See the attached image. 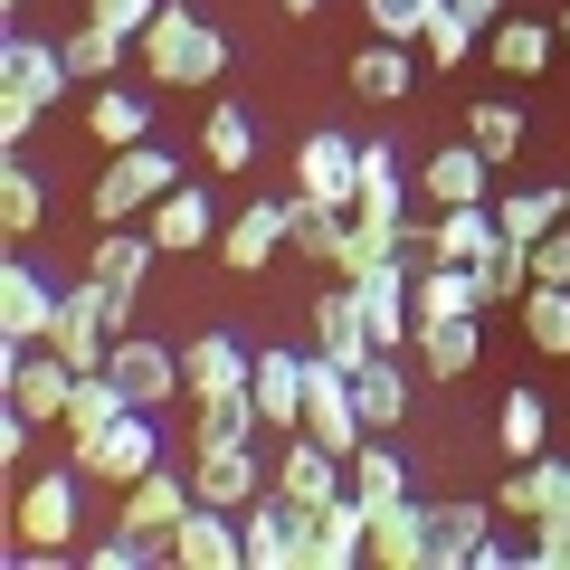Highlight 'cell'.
<instances>
[{
	"label": "cell",
	"mask_w": 570,
	"mask_h": 570,
	"mask_svg": "<svg viewBox=\"0 0 570 570\" xmlns=\"http://www.w3.org/2000/svg\"><path fill=\"white\" fill-rule=\"evenodd\" d=\"M86 513H96V485H86V466L67 456V466H48V475H20L10 485V570H58V561H77V532H86Z\"/></svg>",
	"instance_id": "1"
},
{
	"label": "cell",
	"mask_w": 570,
	"mask_h": 570,
	"mask_svg": "<svg viewBox=\"0 0 570 570\" xmlns=\"http://www.w3.org/2000/svg\"><path fill=\"white\" fill-rule=\"evenodd\" d=\"M134 48H142V77H153V86H181V96H200V86L228 77V39L190 10V0H163L153 29H142Z\"/></svg>",
	"instance_id": "2"
},
{
	"label": "cell",
	"mask_w": 570,
	"mask_h": 570,
	"mask_svg": "<svg viewBox=\"0 0 570 570\" xmlns=\"http://www.w3.org/2000/svg\"><path fill=\"white\" fill-rule=\"evenodd\" d=\"M115 333H134V314L105 295V276H67L58 324H48V352H58L67 371H105L115 362Z\"/></svg>",
	"instance_id": "3"
},
{
	"label": "cell",
	"mask_w": 570,
	"mask_h": 570,
	"mask_svg": "<svg viewBox=\"0 0 570 570\" xmlns=\"http://www.w3.org/2000/svg\"><path fill=\"white\" fill-rule=\"evenodd\" d=\"M67 456L86 466V485H96V494H124L134 475L163 466V409H124V419H105L96 438H77Z\"/></svg>",
	"instance_id": "4"
},
{
	"label": "cell",
	"mask_w": 570,
	"mask_h": 570,
	"mask_svg": "<svg viewBox=\"0 0 570 570\" xmlns=\"http://www.w3.org/2000/svg\"><path fill=\"white\" fill-rule=\"evenodd\" d=\"M171 181H181V163H171V142H124L115 163L96 171V200H86V209H96V228H115V219H142V209L163 200Z\"/></svg>",
	"instance_id": "5"
},
{
	"label": "cell",
	"mask_w": 570,
	"mask_h": 570,
	"mask_svg": "<svg viewBox=\"0 0 570 570\" xmlns=\"http://www.w3.org/2000/svg\"><path fill=\"white\" fill-rule=\"evenodd\" d=\"M67 390H77V371H67L48 343H0V409L58 428L67 419Z\"/></svg>",
	"instance_id": "6"
},
{
	"label": "cell",
	"mask_w": 570,
	"mask_h": 570,
	"mask_svg": "<svg viewBox=\"0 0 570 570\" xmlns=\"http://www.w3.org/2000/svg\"><path fill=\"white\" fill-rule=\"evenodd\" d=\"M285 238H295V190H276V200H238L219 228V266L228 276H266V266L285 257Z\"/></svg>",
	"instance_id": "7"
},
{
	"label": "cell",
	"mask_w": 570,
	"mask_h": 570,
	"mask_svg": "<svg viewBox=\"0 0 570 570\" xmlns=\"http://www.w3.org/2000/svg\"><path fill=\"white\" fill-rule=\"evenodd\" d=\"M67 86H77V67H67V48L58 39H39V29H10L0 39V96L10 105H67Z\"/></svg>",
	"instance_id": "8"
},
{
	"label": "cell",
	"mask_w": 570,
	"mask_h": 570,
	"mask_svg": "<svg viewBox=\"0 0 570 570\" xmlns=\"http://www.w3.org/2000/svg\"><path fill=\"white\" fill-rule=\"evenodd\" d=\"M190 485H200V504L247 513L266 485H276V466L257 456V438H209V448H190Z\"/></svg>",
	"instance_id": "9"
},
{
	"label": "cell",
	"mask_w": 570,
	"mask_h": 570,
	"mask_svg": "<svg viewBox=\"0 0 570 570\" xmlns=\"http://www.w3.org/2000/svg\"><path fill=\"white\" fill-rule=\"evenodd\" d=\"M190 504H200V485H190V475H171V466H153V475H134V485L115 494V523H124V532H142V542L171 561V532H181V513H190Z\"/></svg>",
	"instance_id": "10"
},
{
	"label": "cell",
	"mask_w": 570,
	"mask_h": 570,
	"mask_svg": "<svg viewBox=\"0 0 570 570\" xmlns=\"http://www.w3.org/2000/svg\"><path fill=\"white\" fill-rule=\"evenodd\" d=\"M153 266H163V238H153L142 219H115V228L96 238V257H86V276H105V295L142 324V276H153Z\"/></svg>",
	"instance_id": "11"
},
{
	"label": "cell",
	"mask_w": 570,
	"mask_h": 570,
	"mask_svg": "<svg viewBox=\"0 0 570 570\" xmlns=\"http://www.w3.org/2000/svg\"><path fill=\"white\" fill-rule=\"evenodd\" d=\"M105 371H115V390H124L134 409H171V400H190V390H181V352L153 343L142 324L115 333V362H105Z\"/></svg>",
	"instance_id": "12"
},
{
	"label": "cell",
	"mask_w": 570,
	"mask_h": 570,
	"mask_svg": "<svg viewBox=\"0 0 570 570\" xmlns=\"http://www.w3.org/2000/svg\"><path fill=\"white\" fill-rule=\"evenodd\" d=\"M494 513H504V523H570V456H523V466L504 475V485H494Z\"/></svg>",
	"instance_id": "13"
},
{
	"label": "cell",
	"mask_w": 570,
	"mask_h": 570,
	"mask_svg": "<svg viewBox=\"0 0 570 570\" xmlns=\"http://www.w3.org/2000/svg\"><path fill=\"white\" fill-rule=\"evenodd\" d=\"M247 371H257V352H247L228 324H209L200 343H181V390H190V409H209V400H247Z\"/></svg>",
	"instance_id": "14"
},
{
	"label": "cell",
	"mask_w": 570,
	"mask_h": 570,
	"mask_svg": "<svg viewBox=\"0 0 570 570\" xmlns=\"http://www.w3.org/2000/svg\"><path fill=\"white\" fill-rule=\"evenodd\" d=\"M276 494H285V504H305V513L333 504V494H352V456H333L314 428H295L285 456H276Z\"/></svg>",
	"instance_id": "15"
},
{
	"label": "cell",
	"mask_w": 570,
	"mask_h": 570,
	"mask_svg": "<svg viewBox=\"0 0 570 570\" xmlns=\"http://www.w3.org/2000/svg\"><path fill=\"white\" fill-rule=\"evenodd\" d=\"M371 561L381 570H438V513H428L419 494L371 504Z\"/></svg>",
	"instance_id": "16"
},
{
	"label": "cell",
	"mask_w": 570,
	"mask_h": 570,
	"mask_svg": "<svg viewBox=\"0 0 570 570\" xmlns=\"http://www.w3.org/2000/svg\"><path fill=\"white\" fill-rule=\"evenodd\" d=\"M58 295H67V285H48L29 257H10V266H0V343H48Z\"/></svg>",
	"instance_id": "17"
},
{
	"label": "cell",
	"mask_w": 570,
	"mask_h": 570,
	"mask_svg": "<svg viewBox=\"0 0 570 570\" xmlns=\"http://www.w3.org/2000/svg\"><path fill=\"white\" fill-rule=\"evenodd\" d=\"M314 352H324V362H343V371H362L371 352V314H362V295H352L343 276H324V295H314Z\"/></svg>",
	"instance_id": "18"
},
{
	"label": "cell",
	"mask_w": 570,
	"mask_h": 570,
	"mask_svg": "<svg viewBox=\"0 0 570 570\" xmlns=\"http://www.w3.org/2000/svg\"><path fill=\"white\" fill-rule=\"evenodd\" d=\"M305 371H314V352H257V371H247V400H257V419L276 438L305 428Z\"/></svg>",
	"instance_id": "19"
},
{
	"label": "cell",
	"mask_w": 570,
	"mask_h": 570,
	"mask_svg": "<svg viewBox=\"0 0 570 570\" xmlns=\"http://www.w3.org/2000/svg\"><path fill=\"white\" fill-rule=\"evenodd\" d=\"M295 190H305V200H352V190H362V142H352L343 124L305 134V153H295Z\"/></svg>",
	"instance_id": "20"
},
{
	"label": "cell",
	"mask_w": 570,
	"mask_h": 570,
	"mask_svg": "<svg viewBox=\"0 0 570 570\" xmlns=\"http://www.w3.org/2000/svg\"><path fill=\"white\" fill-rule=\"evenodd\" d=\"M419 200H438V209H466V200H494V163L475 153L466 134H448L438 153H428V171H419Z\"/></svg>",
	"instance_id": "21"
},
{
	"label": "cell",
	"mask_w": 570,
	"mask_h": 570,
	"mask_svg": "<svg viewBox=\"0 0 570 570\" xmlns=\"http://www.w3.org/2000/svg\"><path fill=\"white\" fill-rule=\"evenodd\" d=\"M295 257L314 266V276H343L352 266V200H305V190H295Z\"/></svg>",
	"instance_id": "22"
},
{
	"label": "cell",
	"mask_w": 570,
	"mask_h": 570,
	"mask_svg": "<svg viewBox=\"0 0 570 570\" xmlns=\"http://www.w3.org/2000/svg\"><path fill=\"white\" fill-rule=\"evenodd\" d=\"M409 314H419V324H448V314H485V285H475V266H456V257L409 266Z\"/></svg>",
	"instance_id": "23"
},
{
	"label": "cell",
	"mask_w": 570,
	"mask_h": 570,
	"mask_svg": "<svg viewBox=\"0 0 570 570\" xmlns=\"http://www.w3.org/2000/svg\"><path fill=\"white\" fill-rule=\"evenodd\" d=\"M142 228H153V238H163V257H190V247H209V238H219V209H209V190L171 181L163 200L142 209Z\"/></svg>",
	"instance_id": "24"
},
{
	"label": "cell",
	"mask_w": 570,
	"mask_h": 570,
	"mask_svg": "<svg viewBox=\"0 0 570 570\" xmlns=\"http://www.w3.org/2000/svg\"><path fill=\"white\" fill-rule=\"evenodd\" d=\"M485 58L504 67V77H523V86H532L551 58H561V20H523V10H504V20L485 29Z\"/></svg>",
	"instance_id": "25"
},
{
	"label": "cell",
	"mask_w": 570,
	"mask_h": 570,
	"mask_svg": "<svg viewBox=\"0 0 570 570\" xmlns=\"http://www.w3.org/2000/svg\"><path fill=\"white\" fill-rule=\"evenodd\" d=\"M362 561H371V504L362 494L314 504V570H362Z\"/></svg>",
	"instance_id": "26"
},
{
	"label": "cell",
	"mask_w": 570,
	"mask_h": 570,
	"mask_svg": "<svg viewBox=\"0 0 570 570\" xmlns=\"http://www.w3.org/2000/svg\"><path fill=\"white\" fill-rule=\"evenodd\" d=\"M494 247H504V219H494V200H466V209H438V219H428V257L485 266Z\"/></svg>",
	"instance_id": "27"
},
{
	"label": "cell",
	"mask_w": 570,
	"mask_h": 570,
	"mask_svg": "<svg viewBox=\"0 0 570 570\" xmlns=\"http://www.w3.org/2000/svg\"><path fill=\"white\" fill-rule=\"evenodd\" d=\"M438 570H475V551H485L494 532V494H438Z\"/></svg>",
	"instance_id": "28"
},
{
	"label": "cell",
	"mask_w": 570,
	"mask_h": 570,
	"mask_svg": "<svg viewBox=\"0 0 570 570\" xmlns=\"http://www.w3.org/2000/svg\"><path fill=\"white\" fill-rule=\"evenodd\" d=\"M409 352L428 362V381L456 390L475 362H485V333H475V314H448V324H419V333H409Z\"/></svg>",
	"instance_id": "29"
},
{
	"label": "cell",
	"mask_w": 570,
	"mask_h": 570,
	"mask_svg": "<svg viewBox=\"0 0 570 570\" xmlns=\"http://www.w3.org/2000/svg\"><path fill=\"white\" fill-rule=\"evenodd\" d=\"M409 77H419V67H409V39H371L362 29V48H352V96L362 105H400Z\"/></svg>",
	"instance_id": "30"
},
{
	"label": "cell",
	"mask_w": 570,
	"mask_h": 570,
	"mask_svg": "<svg viewBox=\"0 0 570 570\" xmlns=\"http://www.w3.org/2000/svg\"><path fill=\"white\" fill-rule=\"evenodd\" d=\"M494 448H504L513 466L551 448V400H542V390H523V381H513L504 400H494Z\"/></svg>",
	"instance_id": "31"
},
{
	"label": "cell",
	"mask_w": 570,
	"mask_h": 570,
	"mask_svg": "<svg viewBox=\"0 0 570 570\" xmlns=\"http://www.w3.org/2000/svg\"><path fill=\"white\" fill-rule=\"evenodd\" d=\"M494 219H504V238H551V228L570 219V181H523V190H504L494 200Z\"/></svg>",
	"instance_id": "32"
},
{
	"label": "cell",
	"mask_w": 570,
	"mask_h": 570,
	"mask_svg": "<svg viewBox=\"0 0 570 570\" xmlns=\"http://www.w3.org/2000/svg\"><path fill=\"white\" fill-rule=\"evenodd\" d=\"M200 163H209V171H228V181L257 163V124H247V105H228V96H219V105L200 115Z\"/></svg>",
	"instance_id": "33"
},
{
	"label": "cell",
	"mask_w": 570,
	"mask_h": 570,
	"mask_svg": "<svg viewBox=\"0 0 570 570\" xmlns=\"http://www.w3.org/2000/svg\"><path fill=\"white\" fill-rule=\"evenodd\" d=\"M86 134H96L105 153H124V142H153V105H142L134 86H96V105H86Z\"/></svg>",
	"instance_id": "34"
},
{
	"label": "cell",
	"mask_w": 570,
	"mask_h": 570,
	"mask_svg": "<svg viewBox=\"0 0 570 570\" xmlns=\"http://www.w3.org/2000/svg\"><path fill=\"white\" fill-rule=\"evenodd\" d=\"M352 209H371V219H400V209H409L400 142H362V190H352Z\"/></svg>",
	"instance_id": "35"
},
{
	"label": "cell",
	"mask_w": 570,
	"mask_h": 570,
	"mask_svg": "<svg viewBox=\"0 0 570 570\" xmlns=\"http://www.w3.org/2000/svg\"><path fill=\"white\" fill-rule=\"evenodd\" d=\"M352 400H362L371 438H381V428H400V419H409V371L390 362V352H371V362L352 371Z\"/></svg>",
	"instance_id": "36"
},
{
	"label": "cell",
	"mask_w": 570,
	"mask_h": 570,
	"mask_svg": "<svg viewBox=\"0 0 570 570\" xmlns=\"http://www.w3.org/2000/svg\"><path fill=\"white\" fill-rule=\"evenodd\" d=\"M523 343L542 352V362H570V285H523Z\"/></svg>",
	"instance_id": "37"
},
{
	"label": "cell",
	"mask_w": 570,
	"mask_h": 570,
	"mask_svg": "<svg viewBox=\"0 0 570 570\" xmlns=\"http://www.w3.org/2000/svg\"><path fill=\"white\" fill-rule=\"evenodd\" d=\"M58 48H67V67H77V86H115V67H124V48H134V39L105 29V20H77Z\"/></svg>",
	"instance_id": "38"
},
{
	"label": "cell",
	"mask_w": 570,
	"mask_h": 570,
	"mask_svg": "<svg viewBox=\"0 0 570 570\" xmlns=\"http://www.w3.org/2000/svg\"><path fill=\"white\" fill-rule=\"evenodd\" d=\"M466 142H475V153H485L494 171H504V163H523V105H504V96L466 105Z\"/></svg>",
	"instance_id": "39"
},
{
	"label": "cell",
	"mask_w": 570,
	"mask_h": 570,
	"mask_svg": "<svg viewBox=\"0 0 570 570\" xmlns=\"http://www.w3.org/2000/svg\"><path fill=\"white\" fill-rule=\"evenodd\" d=\"M124 409H134V400H124V390H115V371H77V390H67V448H77V438H96V428L105 419H124Z\"/></svg>",
	"instance_id": "40"
},
{
	"label": "cell",
	"mask_w": 570,
	"mask_h": 570,
	"mask_svg": "<svg viewBox=\"0 0 570 570\" xmlns=\"http://www.w3.org/2000/svg\"><path fill=\"white\" fill-rule=\"evenodd\" d=\"M352 494H362V504H400L409 494V456L390 448V438H362V448H352Z\"/></svg>",
	"instance_id": "41"
},
{
	"label": "cell",
	"mask_w": 570,
	"mask_h": 570,
	"mask_svg": "<svg viewBox=\"0 0 570 570\" xmlns=\"http://www.w3.org/2000/svg\"><path fill=\"white\" fill-rule=\"evenodd\" d=\"M39 219H48V181L10 153V163H0V228H10V238H29Z\"/></svg>",
	"instance_id": "42"
},
{
	"label": "cell",
	"mask_w": 570,
	"mask_h": 570,
	"mask_svg": "<svg viewBox=\"0 0 570 570\" xmlns=\"http://www.w3.org/2000/svg\"><path fill=\"white\" fill-rule=\"evenodd\" d=\"M419 48H428V67H448V77H456V67H466L475 48H485V29H475V20H456L448 0H438V10H428V29H419Z\"/></svg>",
	"instance_id": "43"
},
{
	"label": "cell",
	"mask_w": 570,
	"mask_h": 570,
	"mask_svg": "<svg viewBox=\"0 0 570 570\" xmlns=\"http://www.w3.org/2000/svg\"><path fill=\"white\" fill-rule=\"evenodd\" d=\"M475 285H485V305H523V285H532V247L504 238L485 266H475Z\"/></svg>",
	"instance_id": "44"
},
{
	"label": "cell",
	"mask_w": 570,
	"mask_h": 570,
	"mask_svg": "<svg viewBox=\"0 0 570 570\" xmlns=\"http://www.w3.org/2000/svg\"><path fill=\"white\" fill-rule=\"evenodd\" d=\"M428 10H438V0H362V29H371V39H409V48H419Z\"/></svg>",
	"instance_id": "45"
},
{
	"label": "cell",
	"mask_w": 570,
	"mask_h": 570,
	"mask_svg": "<svg viewBox=\"0 0 570 570\" xmlns=\"http://www.w3.org/2000/svg\"><path fill=\"white\" fill-rule=\"evenodd\" d=\"M257 400H209L200 409V428H190V448H209V438H257Z\"/></svg>",
	"instance_id": "46"
},
{
	"label": "cell",
	"mask_w": 570,
	"mask_h": 570,
	"mask_svg": "<svg viewBox=\"0 0 570 570\" xmlns=\"http://www.w3.org/2000/svg\"><path fill=\"white\" fill-rule=\"evenodd\" d=\"M29 438H39V419H20V409H0V475H10V485L29 475Z\"/></svg>",
	"instance_id": "47"
},
{
	"label": "cell",
	"mask_w": 570,
	"mask_h": 570,
	"mask_svg": "<svg viewBox=\"0 0 570 570\" xmlns=\"http://www.w3.org/2000/svg\"><path fill=\"white\" fill-rule=\"evenodd\" d=\"M153 10H163V0H86V20L124 29V39H142V29H153Z\"/></svg>",
	"instance_id": "48"
},
{
	"label": "cell",
	"mask_w": 570,
	"mask_h": 570,
	"mask_svg": "<svg viewBox=\"0 0 570 570\" xmlns=\"http://www.w3.org/2000/svg\"><path fill=\"white\" fill-rule=\"evenodd\" d=\"M532 285H570V219L551 238H532Z\"/></svg>",
	"instance_id": "49"
},
{
	"label": "cell",
	"mask_w": 570,
	"mask_h": 570,
	"mask_svg": "<svg viewBox=\"0 0 570 570\" xmlns=\"http://www.w3.org/2000/svg\"><path fill=\"white\" fill-rule=\"evenodd\" d=\"M39 124H48V115H39V105H10V96H0V142H10V153H20V142H29V134H39Z\"/></svg>",
	"instance_id": "50"
},
{
	"label": "cell",
	"mask_w": 570,
	"mask_h": 570,
	"mask_svg": "<svg viewBox=\"0 0 570 570\" xmlns=\"http://www.w3.org/2000/svg\"><path fill=\"white\" fill-rule=\"evenodd\" d=\"M532 561H542V570H570V523H542V532H532Z\"/></svg>",
	"instance_id": "51"
},
{
	"label": "cell",
	"mask_w": 570,
	"mask_h": 570,
	"mask_svg": "<svg viewBox=\"0 0 570 570\" xmlns=\"http://www.w3.org/2000/svg\"><path fill=\"white\" fill-rule=\"evenodd\" d=\"M448 10H456V20H475V29H494V20H504V0H448Z\"/></svg>",
	"instance_id": "52"
},
{
	"label": "cell",
	"mask_w": 570,
	"mask_h": 570,
	"mask_svg": "<svg viewBox=\"0 0 570 570\" xmlns=\"http://www.w3.org/2000/svg\"><path fill=\"white\" fill-rule=\"evenodd\" d=\"M276 10H285V20H314V10H324V0H276Z\"/></svg>",
	"instance_id": "53"
},
{
	"label": "cell",
	"mask_w": 570,
	"mask_h": 570,
	"mask_svg": "<svg viewBox=\"0 0 570 570\" xmlns=\"http://www.w3.org/2000/svg\"><path fill=\"white\" fill-rule=\"evenodd\" d=\"M561 58H570V10H561Z\"/></svg>",
	"instance_id": "54"
},
{
	"label": "cell",
	"mask_w": 570,
	"mask_h": 570,
	"mask_svg": "<svg viewBox=\"0 0 570 570\" xmlns=\"http://www.w3.org/2000/svg\"><path fill=\"white\" fill-rule=\"evenodd\" d=\"M0 10H10V20H20V10H29V0H0Z\"/></svg>",
	"instance_id": "55"
}]
</instances>
